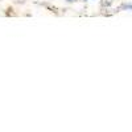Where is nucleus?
I'll list each match as a JSON object with an SVG mask.
<instances>
[{
	"label": "nucleus",
	"mask_w": 132,
	"mask_h": 132,
	"mask_svg": "<svg viewBox=\"0 0 132 132\" xmlns=\"http://www.w3.org/2000/svg\"><path fill=\"white\" fill-rule=\"evenodd\" d=\"M128 8H132V4H131V5H128Z\"/></svg>",
	"instance_id": "nucleus-1"
},
{
	"label": "nucleus",
	"mask_w": 132,
	"mask_h": 132,
	"mask_svg": "<svg viewBox=\"0 0 132 132\" xmlns=\"http://www.w3.org/2000/svg\"><path fill=\"white\" fill-rule=\"evenodd\" d=\"M69 2H71V0H69Z\"/></svg>",
	"instance_id": "nucleus-2"
}]
</instances>
